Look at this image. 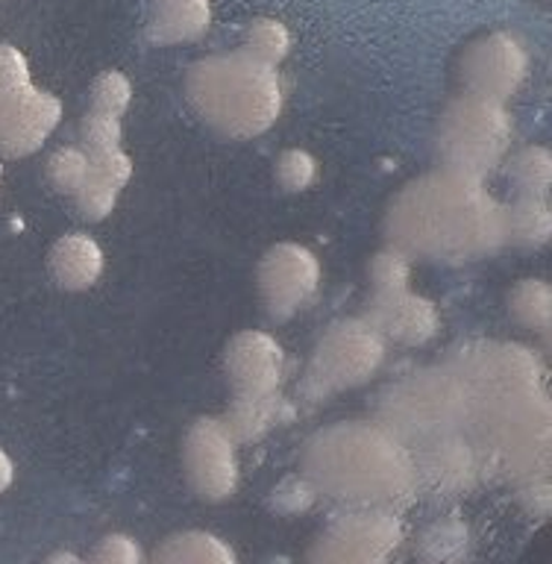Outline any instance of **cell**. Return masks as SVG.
Returning <instances> with one entry per match:
<instances>
[{
  "label": "cell",
  "instance_id": "cell-18",
  "mask_svg": "<svg viewBox=\"0 0 552 564\" xmlns=\"http://www.w3.org/2000/svg\"><path fill=\"white\" fill-rule=\"evenodd\" d=\"M552 236V212L546 197L541 194H523L520 200L506 209V238L515 245L538 247L546 245Z\"/></svg>",
  "mask_w": 552,
  "mask_h": 564
},
{
  "label": "cell",
  "instance_id": "cell-29",
  "mask_svg": "<svg viewBox=\"0 0 552 564\" xmlns=\"http://www.w3.org/2000/svg\"><path fill=\"white\" fill-rule=\"evenodd\" d=\"M141 558H144V553L136 544V538L121 535V532L100 538L95 553H91V562L95 564H141Z\"/></svg>",
  "mask_w": 552,
  "mask_h": 564
},
{
  "label": "cell",
  "instance_id": "cell-26",
  "mask_svg": "<svg viewBox=\"0 0 552 564\" xmlns=\"http://www.w3.org/2000/svg\"><path fill=\"white\" fill-rule=\"evenodd\" d=\"M277 183L282 185V192H306L309 185L317 180V159L303 148H289L282 150L273 165Z\"/></svg>",
  "mask_w": 552,
  "mask_h": 564
},
{
  "label": "cell",
  "instance_id": "cell-33",
  "mask_svg": "<svg viewBox=\"0 0 552 564\" xmlns=\"http://www.w3.org/2000/svg\"><path fill=\"white\" fill-rule=\"evenodd\" d=\"M0 183H3V167H0Z\"/></svg>",
  "mask_w": 552,
  "mask_h": 564
},
{
  "label": "cell",
  "instance_id": "cell-31",
  "mask_svg": "<svg viewBox=\"0 0 552 564\" xmlns=\"http://www.w3.org/2000/svg\"><path fill=\"white\" fill-rule=\"evenodd\" d=\"M15 482V462L9 458L7 449H0V494H7Z\"/></svg>",
  "mask_w": 552,
  "mask_h": 564
},
{
  "label": "cell",
  "instance_id": "cell-24",
  "mask_svg": "<svg viewBox=\"0 0 552 564\" xmlns=\"http://www.w3.org/2000/svg\"><path fill=\"white\" fill-rule=\"evenodd\" d=\"M123 141V123L118 115L97 112L88 109L79 121V148L86 150L88 156H100L109 150H118Z\"/></svg>",
  "mask_w": 552,
  "mask_h": 564
},
{
  "label": "cell",
  "instance_id": "cell-6",
  "mask_svg": "<svg viewBox=\"0 0 552 564\" xmlns=\"http://www.w3.org/2000/svg\"><path fill=\"white\" fill-rule=\"evenodd\" d=\"M386 361V338L359 317L338 321L317 341L309 361L303 394L309 400H324L335 391H347L368 382Z\"/></svg>",
  "mask_w": 552,
  "mask_h": 564
},
{
  "label": "cell",
  "instance_id": "cell-32",
  "mask_svg": "<svg viewBox=\"0 0 552 564\" xmlns=\"http://www.w3.org/2000/svg\"><path fill=\"white\" fill-rule=\"evenodd\" d=\"M44 562H47V564H59V562L79 564V562H83V558H79V555H74V553H65V550H59V553H51V555H47Z\"/></svg>",
  "mask_w": 552,
  "mask_h": 564
},
{
  "label": "cell",
  "instance_id": "cell-21",
  "mask_svg": "<svg viewBox=\"0 0 552 564\" xmlns=\"http://www.w3.org/2000/svg\"><path fill=\"white\" fill-rule=\"evenodd\" d=\"M511 312L523 326H532L538 333L550 329L552 317V291L544 280H523L511 289Z\"/></svg>",
  "mask_w": 552,
  "mask_h": 564
},
{
  "label": "cell",
  "instance_id": "cell-25",
  "mask_svg": "<svg viewBox=\"0 0 552 564\" xmlns=\"http://www.w3.org/2000/svg\"><path fill=\"white\" fill-rule=\"evenodd\" d=\"M88 104H91L88 109L123 118V112L132 104V79L123 70H104V74H97L95 83L88 86Z\"/></svg>",
  "mask_w": 552,
  "mask_h": 564
},
{
  "label": "cell",
  "instance_id": "cell-7",
  "mask_svg": "<svg viewBox=\"0 0 552 564\" xmlns=\"http://www.w3.org/2000/svg\"><path fill=\"white\" fill-rule=\"evenodd\" d=\"M529 70L527 44L515 33H488L465 47L458 59V79L467 95L506 104L518 95Z\"/></svg>",
  "mask_w": 552,
  "mask_h": 564
},
{
  "label": "cell",
  "instance_id": "cell-8",
  "mask_svg": "<svg viewBox=\"0 0 552 564\" xmlns=\"http://www.w3.org/2000/svg\"><path fill=\"white\" fill-rule=\"evenodd\" d=\"M238 441L220 417H201L185 432L183 467L197 497L229 500L238 488Z\"/></svg>",
  "mask_w": 552,
  "mask_h": 564
},
{
  "label": "cell",
  "instance_id": "cell-2",
  "mask_svg": "<svg viewBox=\"0 0 552 564\" xmlns=\"http://www.w3.org/2000/svg\"><path fill=\"white\" fill-rule=\"evenodd\" d=\"M306 476L338 500L394 502L414 485V462L386 430L344 423L309 444Z\"/></svg>",
  "mask_w": 552,
  "mask_h": 564
},
{
  "label": "cell",
  "instance_id": "cell-19",
  "mask_svg": "<svg viewBox=\"0 0 552 564\" xmlns=\"http://www.w3.org/2000/svg\"><path fill=\"white\" fill-rule=\"evenodd\" d=\"M421 470L430 476L439 488H450V485H462L470 476V453H467L465 441L441 438L432 444V449L423 458Z\"/></svg>",
  "mask_w": 552,
  "mask_h": 564
},
{
  "label": "cell",
  "instance_id": "cell-4",
  "mask_svg": "<svg viewBox=\"0 0 552 564\" xmlns=\"http://www.w3.org/2000/svg\"><path fill=\"white\" fill-rule=\"evenodd\" d=\"M511 144V115L488 97L458 95L439 121V153L444 167L483 180L500 165Z\"/></svg>",
  "mask_w": 552,
  "mask_h": 564
},
{
  "label": "cell",
  "instance_id": "cell-30",
  "mask_svg": "<svg viewBox=\"0 0 552 564\" xmlns=\"http://www.w3.org/2000/svg\"><path fill=\"white\" fill-rule=\"evenodd\" d=\"M465 541V527H458V523H439V527H432L430 532L423 535V555H430V558H444V546H453L456 553H462Z\"/></svg>",
  "mask_w": 552,
  "mask_h": 564
},
{
  "label": "cell",
  "instance_id": "cell-3",
  "mask_svg": "<svg viewBox=\"0 0 552 564\" xmlns=\"http://www.w3.org/2000/svg\"><path fill=\"white\" fill-rule=\"evenodd\" d=\"M188 100L203 121L236 139H250L277 123L282 86L271 65L241 51L197 62L188 74Z\"/></svg>",
  "mask_w": 552,
  "mask_h": 564
},
{
  "label": "cell",
  "instance_id": "cell-5",
  "mask_svg": "<svg viewBox=\"0 0 552 564\" xmlns=\"http://www.w3.org/2000/svg\"><path fill=\"white\" fill-rule=\"evenodd\" d=\"M62 121V100L33 86L30 62L12 44H0V156H30Z\"/></svg>",
  "mask_w": 552,
  "mask_h": 564
},
{
  "label": "cell",
  "instance_id": "cell-9",
  "mask_svg": "<svg viewBox=\"0 0 552 564\" xmlns=\"http://www.w3.org/2000/svg\"><path fill=\"white\" fill-rule=\"evenodd\" d=\"M321 289V262L303 245L280 241L259 262V294L273 321H289Z\"/></svg>",
  "mask_w": 552,
  "mask_h": 564
},
{
  "label": "cell",
  "instance_id": "cell-27",
  "mask_svg": "<svg viewBox=\"0 0 552 564\" xmlns=\"http://www.w3.org/2000/svg\"><path fill=\"white\" fill-rule=\"evenodd\" d=\"M409 273H412V264H409V253L403 250H382V253L374 256L370 262V280H374V291H388V289H405L409 285Z\"/></svg>",
  "mask_w": 552,
  "mask_h": 564
},
{
  "label": "cell",
  "instance_id": "cell-1",
  "mask_svg": "<svg viewBox=\"0 0 552 564\" xmlns=\"http://www.w3.org/2000/svg\"><path fill=\"white\" fill-rule=\"evenodd\" d=\"M388 238L397 250L432 259H467L506 241V209L483 180L444 167L409 183L388 209Z\"/></svg>",
  "mask_w": 552,
  "mask_h": 564
},
{
  "label": "cell",
  "instance_id": "cell-10",
  "mask_svg": "<svg viewBox=\"0 0 552 564\" xmlns=\"http://www.w3.org/2000/svg\"><path fill=\"white\" fill-rule=\"evenodd\" d=\"M224 373L232 388V400H241V403L273 400L285 373L282 344L259 329L232 335L224 350Z\"/></svg>",
  "mask_w": 552,
  "mask_h": 564
},
{
  "label": "cell",
  "instance_id": "cell-14",
  "mask_svg": "<svg viewBox=\"0 0 552 564\" xmlns=\"http://www.w3.org/2000/svg\"><path fill=\"white\" fill-rule=\"evenodd\" d=\"M130 180L132 159L121 148L91 156V171H88L86 183L79 185V192L74 194L79 215L91 224L109 218Z\"/></svg>",
  "mask_w": 552,
  "mask_h": 564
},
{
  "label": "cell",
  "instance_id": "cell-22",
  "mask_svg": "<svg viewBox=\"0 0 552 564\" xmlns=\"http://www.w3.org/2000/svg\"><path fill=\"white\" fill-rule=\"evenodd\" d=\"M511 183L518 185L520 194H541L546 197L552 183V159L546 148H523L509 159Z\"/></svg>",
  "mask_w": 552,
  "mask_h": 564
},
{
  "label": "cell",
  "instance_id": "cell-23",
  "mask_svg": "<svg viewBox=\"0 0 552 564\" xmlns=\"http://www.w3.org/2000/svg\"><path fill=\"white\" fill-rule=\"evenodd\" d=\"M88 171H91V156L83 148L53 150L47 165H44L47 183L59 194H68V197L79 192V185L86 183Z\"/></svg>",
  "mask_w": 552,
  "mask_h": 564
},
{
  "label": "cell",
  "instance_id": "cell-11",
  "mask_svg": "<svg viewBox=\"0 0 552 564\" xmlns=\"http://www.w3.org/2000/svg\"><path fill=\"white\" fill-rule=\"evenodd\" d=\"M386 341L421 347L441 333V312L430 297L405 289L374 291L365 317Z\"/></svg>",
  "mask_w": 552,
  "mask_h": 564
},
{
  "label": "cell",
  "instance_id": "cell-28",
  "mask_svg": "<svg viewBox=\"0 0 552 564\" xmlns=\"http://www.w3.org/2000/svg\"><path fill=\"white\" fill-rule=\"evenodd\" d=\"M317 497V488L309 476H285L271 491V506L280 511H306Z\"/></svg>",
  "mask_w": 552,
  "mask_h": 564
},
{
  "label": "cell",
  "instance_id": "cell-20",
  "mask_svg": "<svg viewBox=\"0 0 552 564\" xmlns=\"http://www.w3.org/2000/svg\"><path fill=\"white\" fill-rule=\"evenodd\" d=\"M241 47H245L247 56H253V59L277 68L291 51L289 26L282 24V21H277V18H253V21L245 26Z\"/></svg>",
  "mask_w": 552,
  "mask_h": 564
},
{
  "label": "cell",
  "instance_id": "cell-16",
  "mask_svg": "<svg viewBox=\"0 0 552 564\" xmlns=\"http://www.w3.org/2000/svg\"><path fill=\"white\" fill-rule=\"evenodd\" d=\"M212 24L209 0H148V35L156 44L201 39Z\"/></svg>",
  "mask_w": 552,
  "mask_h": 564
},
{
  "label": "cell",
  "instance_id": "cell-13",
  "mask_svg": "<svg viewBox=\"0 0 552 564\" xmlns=\"http://www.w3.org/2000/svg\"><path fill=\"white\" fill-rule=\"evenodd\" d=\"M400 541V527L388 514H353L329 527L324 538H317L312 555L324 562H379Z\"/></svg>",
  "mask_w": 552,
  "mask_h": 564
},
{
  "label": "cell",
  "instance_id": "cell-12",
  "mask_svg": "<svg viewBox=\"0 0 552 564\" xmlns=\"http://www.w3.org/2000/svg\"><path fill=\"white\" fill-rule=\"evenodd\" d=\"M435 379L409 382L394 397L388 394L386 421L409 426L412 432H439L441 423L453 421L465 409V391L450 377L432 373Z\"/></svg>",
  "mask_w": 552,
  "mask_h": 564
},
{
  "label": "cell",
  "instance_id": "cell-17",
  "mask_svg": "<svg viewBox=\"0 0 552 564\" xmlns=\"http://www.w3.org/2000/svg\"><path fill=\"white\" fill-rule=\"evenodd\" d=\"M156 562L171 564H236V550L224 541V538L212 535V532H180L171 535L165 544L156 550Z\"/></svg>",
  "mask_w": 552,
  "mask_h": 564
},
{
  "label": "cell",
  "instance_id": "cell-15",
  "mask_svg": "<svg viewBox=\"0 0 552 564\" xmlns=\"http://www.w3.org/2000/svg\"><path fill=\"white\" fill-rule=\"evenodd\" d=\"M47 268L59 289L88 291L104 276V247L86 232H68L59 241H53L51 253H47Z\"/></svg>",
  "mask_w": 552,
  "mask_h": 564
}]
</instances>
